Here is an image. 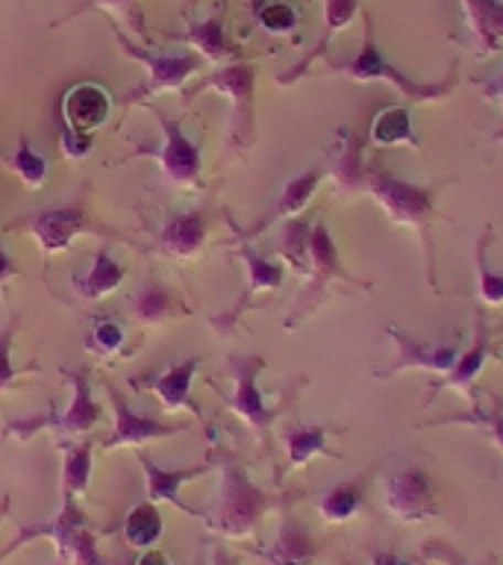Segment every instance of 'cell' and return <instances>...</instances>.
Wrapping results in <instances>:
<instances>
[{
  "label": "cell",
  "mask_w": 503,
  "mask_h": 565,
  "mask_svg": "<svg viewBox=\"0 0 503 565\" xmlns=\"http://www.w3.org/2000/svg\"><path fill=\"white\" fill-rule=\"evenodd\" d=\"M271 507V498L250 483V477L238 466L224 468L218 503L212 512V527L224 536H247L263 519V512Z\"/></svg>",
  "instance_id": "1"
},
{
  "label": "cell",
  "mask_w": 503,
  "mask_h": 565,
  "mask_svg": "<svg viewBox=\"0 0 503 565\" xmlns=\"http://www.w3.org/2000/svg\"><path fill=\"white\" fill-rule=\"evenodd\" d=\"M344 74H351L353 79H392L406 97L413 100H432V97H441L450 92V83H453V74H457V65L450 68L448 79H441L436 86H424V83H413V79L400 74L395 65H388L383 56H379L377 44H374V33H371V24L365 26V44H362V53L353 62L342 65Z\"/></svg>",
  "instance_id": "2"
},
{
  "label": "cell",
  "mask_w": 503,
  "mask_h": 565,
  "mask_svg": "<svg viewBox=\"0 0 503 565\" xmlns=\"http://www.w3.org/2000/svg\"><path fill=\"white\" fill-rule=\"evenodd\" d=\"M432 494H436V486H432L427 471L404 468V471H395L386 480L383 501H386V510L400 521H424L436 510Z\"/></svg>",
  "instance_id": "3"
},
{
  "label": "cell",
  "mask_w": 503,
  "mask_h": 565,
  "mask_svg": "<svg viewBox=\"0 0 503 565\" xmlns=\"http://www.w3.org/2000/svg\"><path fill=\"white\" fill-rule=\"evenodd\" d=\"M368 189L374 192L383 206L392 212L395 221H406V224H421L432 212V189L430 185H413L397 180L392 174H379L371 171Z\"/></svg>",
  "instance_id": "4"
},
{
  "label": "cell",
  "mask_w": 503,
  "mask_h": 565,
  "mask_svg": "<svg viewBox=\"0 0 503 565\" xmlns=\"http://www.w3.org/2000/svg\"><path fill=\"white\" fill-rule=\"evenodd\" d=\"M159 127L165 130V145L159 150H145L162 162L165 174L176 183H194L201 174V148L183 132L180 121H171L165 115H157Z\"/></svg>",
  "instance_id": "5"
},
{
  "label": "cell",
  "mask_w": 503,
  "mask_h": 565,
  "mask_svg": "<svg viewBox=\"0 0 503 565\" xmlns=\"http://www.w3.org/2000/svg\"><path fill=\"white\" fill-rule=\"evenodd\" d=\"M254 83H256L254 65H250V62H238V65L221 68L218 74H212L210 79H203L192 95H197V92H203V88H221V92H227V95L233 97V104H236L238 139H247L250 124H254Z\"/></svg>",
  "instance_id": "6"
},
{
  "label": "cell",
  "mask_w": 503,
  "mask_h": 565,
  "mask_svg": "<svg viewBox=\"0 0 503 565\" xmlns=\"http://www.w3.org/2000/svg\"><path fill=\"white\" fill-rule=\"evenodd\" d=\"M118 39H121L124 51L130 53V56H136V60H141L150 68V79L127 97V104L139 100V97H150L153 92H162V88H176L189 74L197 71V56H153V53L139 51L136 44L127 42L124 33H118Z\"/></svg>",
  "instance_id": "7"
},
{
  "label": "cell",
  "mask_w": 503,
  "mask_h": 565,
  "mask_svg": "<svg viewBox=\"0 0 503 565\" xmlns=\"http://www.w3.org/2000/svg\"><path fill=\"white\" fill-rule=\"evenodd\" d=\"M113 395V409H115V430L113 436L106 439V448H121V445H145L150 439H159V436H168V433H176L180 427L174 424H162L157 418H148V415L132 413L127 401H124L118 392H109Z\"/></svg>",
  "instance_id": "8"
},
{
  "label": "cell",
  "mask_w": 503,
  "mask_h": 565,
  "mask_svg": "<svg viewBox=\"0 0 503 565\" xmlns=\"http://www.w3.org/2000/svg\"><path fill=\"white\" fill-rule=\"evenodd\" d=\"M229 369L236 371L238 388L233 395V406L242 418L254 424V427H268L274 418V413H268L263 404V395L256 392V371L265 369L263 356H233L229 360Z\"/></svg>",
  "instance_id": "9"
},
{
  "label": "cell",
  "mask_w": 503,
  "mask_h": 565,
  "mask_svg": "<svg viewBox=\"0 0 503 565\" xmlns=\"http://www.w3.org/2000/svg\"><path fill=\"white\" fill-rule=\"evenodd\" d=\"M62 118L71 130L95 132L100 124L109 118V97L100 86L83 83V86L71 88L62 104Z\"/></svg>",
  "instance_id": "10"
},
{
  "label": "cell",
  "mask_w": 503,
  "mask_h": 565,
  "mask_svg": "<svg viewBox=\"0 0 503 565\" xmlns=\"http://www.w3.org/2000/svg\"><path fill=\"white\" fill-rule=\"evenodd\" d=\"M201 365V356H192V360L185 362H176L165 374H157V377H148V380H130L136 388H150V392H157L162 401H165L168 409H180V406H189L192 413L201 415V409L192 404V380H194V371Z\"/></svg>",
  "instance_id": "11"
},
{
  "label": "cell",
  "mask_w": 503,
  "mask_h": 565,
  "mask_svg": "<svg viewBox=\"0 0 503 565\" xmlns=\"http://www.w3.org/2000/svg\"><path fill=\"white\" fill-rule=\"evenodd\" d=\"M203 238H206V218L201 212H183L162 227L159 247L171 256H192L201 250Z\"/></svg>",
  "instance_id": "12"
},
{
  "label": "cell",
  "mask_w": 503,
  "mask_h": 565,
  "mask_svg": "<svg viewBox=\"0 0 503 565\" xmlns=\"http://www.w3.org/2000/svg\"><path fill=\"white\" fill-rule=\"evenodd\" d=\"M33 236L42 242L44 250H62L71 245V238L77 236L83 227V212L79 210H44L33 221Z\"/></svg>",
  "instance_id": "13"
},
{
  "label": "cell",
  "mask_w": 503,
  "mask_h": 565,
  "mask_svg": "<svg viewBox=\"0 0 503 565\" xmlns=\"http://www.w3.org/2000/svg\"><path fill=\"white\" fill-rule=\"evenodd\" d=\"M265 559L274 565H309L315 559V542L300 521L286 519L271 551H265Z\"/></svg>",
  "instance_id": "14"
},
{
  "label": "cell",
  "mask_w": 503,
  "mask_h": 565,
  "mask_svg": "<svg viewBox=\"0 0 503 565\" xmlns=\"http://www.w3.org/2000/svg\"><path fill=\"white\" fill-rule=\"evenodd\" d=\"M388 333L395 335L397 344H400V362L388 369V374L406 369V365H421V369H436V371H448L453 362H457V348L450 344H441V348H432V344H418L413 339H406L397 327H388Z\"/></svg>",
  "instance_id": "15"
},
{
  "label": "cell",
  "mask_w": 503,
  "mask_h": 565,
  "mask_svg": "<svg viewBox=\"0 0 503 565\" xmlns=\"http://www.w3.org/2000/svg\"><path fill=\"white\" fill-rule=\"evenodd\" d=\"M141 466H145V475H148V494L150 501H168L174 503L176 510H185L192 512V507H185L183 501H180V483H185V480H192V477H197L206 466H197V468H176V471H165V468L153 466L148 457H141Z\"/></svg>",
  "instance_id": "16"
},
{
  "label": "cell",
  "mask_w": 503,
  "mask_h": 565,
  "mask_svg": "<svg viewBox=\"0 0 503 565\" xmlns=\"http://www.w3.org/2000/svg\"><path fill=\"white\" fill-rule=\"evenodd\" d=\"M74 401H71L68 413L56 418V427L62 433H83L92 430L97 422H100V406L95 404V397H92V386H88V380L83 374H74Z\"/></svg>",
  "instance_id": "17"
},
{
  "label": "cell",
  "mask_w": 503,
  "mask_h": 565,
  "mask_svg": "<svg viewBox=\"0 0 503 565\" xmlns=\"http://www.w3.org/2000/svg\"><path fill=\"white\" fill-rule=\"evenodd\" d=\"M468 21L485 51H494L503 35V3L501 0H465Z\"/></svg>",
  "instance_id": "18"
},
{
  "label": "cell",
  "mask_w": 503,
  "mask_h": 565,
  "mask_svg": "<svg viewBox=\"0 0 503 565\" xmlns=\"http://www.w3.org/2000/svg\"><path fill=\"white\" fill-rule=\"evenodd\" d=\"M124 265H118L109 256V250H97L95 265H92V271L86 277H79L77 289L86 295V298H104L109 291H115L124 282Z\"/></svg>",
  "instance_id": "19"
},
{
  "label": "cell",
  "mask_w": 503,
  "mask_h": 565,
  "mask_svg": "<svg viewBox=\"0 0 503 565\" xmlns=\"http://www.w3.org/2000/svg\"><path fill=\"white\" fill-rule=\"evenodd\" d=\"M356 7H360V0H327V30H324V35H321V42L315 44V51L303 56V62H298V65L291 68V74H282L280 83H291V79H298L300 74L307 71L309 62L315 60L318 53H324L327 47H330V39H333L335 30H342V26L347 24L353 15H356Z\"/></svg>",
  "instance_id": "20"
},
{
  "label": "cell",
  "mask_w": 503,
  "mask_h": 565,
  "mask_svg": "<svg viewBox=\"0 0 503 565\" xmlns=\"http://www.w3.org/2000/svg\"><path fill=\"white\" fill-rule=\"evenodd\" d=\"M162 515L153 503H139L136 510H130L127 521H124V539L132 547H150L157 545V539L162 536Z\"/></svg>",
  "instance_id": "21"
},
{
  "label": "cell",
  "mask_w": 503,
  "mask_h": 565,
  "mask_svg": "<svg viewBox=\"0 0 503 565\" xmlns=\"http://www.w3.org/2000/svg\"><path fill=\"white\" fill-rule=\"evenodd\" d=\"M371 139L377 141V145H397V141H413V145H418L413 132V121H409V113L400 109V106L383 109L374 118V124H371Z\"/></svg>",
  "instance_id": "22"
},
{
  "label": "cell",
  "mask_w": 503,
  "mask_h": 565,
  "mask_svg": "<svg viewBox=\"0 0 503 565\" xmlns=\"http://www.w3.org/2000/svg\"><path fill=\"white\" fill-rule=\"evenodd\" d=\"M362 503V492L356 489L353 483H342V486H333L330 492L321 498V515H324L327 521H347L356 515V510H360Z\"/></svg>",
  "instance_id": "23"
},
{
  "label": "cell",
  "mask_w": 503,
  "mask_h": 565,
  "mask_svg": "<svg viewBox=\"0 0 503 565\" xmlns=\"http://www.w3.org/2000/svg\"><path fill=\"white\" fill-rule=\"evenodd\" d=\"M62 471H65V492L68 494H86L88 480H92V445H79V448L68 450L65 454V462H62Z\"/></svg>",
  "instance_id": "24"
},
{
  "label": "cell",
  "mask_w": 503,
  "mask_h": 565,
  "mask_svg": "<svg viewBox=\"0 0 503 565\" xmlns=\"http://www.w3.org/2000/svg\"><path fill=\"white\" fill-rule=\"evenodd\" d=\"M183 39L192 42L194 47H201V53H206L210 60H221V56L229 53L227 42H224V21L221 18H210L203 24H194Z\"/></svg>",
  "instance_id": "25"
},
{
  "label": "cell",
  "mask_w": 503,
  "mask_h": 565,
  "mask_svg": "<svg viewBox=\"0 0 503 565\" xmlns=\"http://www.w3.org/2000/svg\"><path fill=\"white\" fill-rule=\"evenodd\" d=\"M321 183V171H307V174L295 177L286 189H282V198L280 203H277V212L280 215H295V212H300L303 206L309 203V198L315 194V185Z\"/></svg>",
  "instance_id": "26"
},
{
  "label": "cell",
  "mask_w": 503,
  "mask_h": 565,
  "mask_svg": "<svg viewBox=\"0 0 503 565\" xmlns=\"http://www.w3.org/2000/svg\"><path fill=\"white\" fill-rule=\"evenodd\" d=\"M132 303H136V307H132L136 309V316H139L141 321H148V324L150 321H162V318L171 312V307H174L171 295H168L162 286H157V282H148V286L136 295Z\"/></svg>",
  "instance_id": "27"
},
{
  "label": "cell",
  "mask_w": 503,
  "mask_h": 565,
  "mask_svg": "<svg viewBox=\"0 0 503 565\" xmlns=\"http://www.w3.org/2000/svg\"><path fill=\"white\" fill-rule=\"evenodd\" d=\"M12 168H15V174L21 177L26 183V189H39V185L47 180V162L44 157H39L33 148H30V141L21 136V145H18V153L12 159Z\"/></svg>",
  "instance_id": "28"
},
{
  "label": "cell",
  "mask_w": 503,
  "mask_h": 565,
  "mask_svg": "<svg viewBox=\"0 0 503 565\" xmlns=\"http://www.w3.org/2000/svg\"><path fill=\"white\" fill-rule=\"evenodd\" d=\"M286 441H289L291 466H300L315 450H324V427H300V430H291Z\"/></svg>",
  "instance_id": "29"
},
{
  "label": "cell",
  "mask_w": 503,
  "mask_h": 565,
  "mask_svg": "<svg viewBox=\"0 0 503 565\" xmlns=\"http://www.w3.org/2000/svg\"><path fill=\"white\" fill-rule=\"evenodd\" d=\"M309 254H312V263L321 274H339V254H335V245L330 233H327L324 224H318L312 233H309Z\"/></svg>",
  "instance_id": "30"
},
{
  "label": "cell",
  "mask_w": 503,
  "mask_h": 565,
  "mask_svg": "<svg viewBox=\"0 0 503 565\" xmlns=\"http://www.w3.org/2000/svg\"><path fill=\"white\" fill-rule=\"evenodd\" d=\"M485 353H489V330H485V324H480V335H477L474 348L465 353V360L459 362L450 383H453V386H468V383L474 380L477 371H480V365H483Z\"/></svg>",
  "instance_id": "31"
},
{
  "label": "cell",
  "mask_w": 503,
  "mask_h": 565,
  "mask_svg": "<svg viewBox=\"0 0 503 565\" xmlns=\"http://www.w3.org/2000/svg\"><path fill=\"white\" fill-rule=\"evenodd\" d=\"M485 245H489V233H485L483 245L477 250V268H480V298L489 303V307H497L503 303V274H494L489 265H485Z\"/></svg>",
  "instance_id": "32"
},
{
  "label": "cell",
  "mask_w": 503,
  "mask_h": 565,
  "mask_svg": "<svg viewBox=\"0 0 503 565\" xmlns=\"http://www.w3.org/2000/svg\"><path fill=\"white\" fill-rule=\"evenodd\" d=\"M245 263L250 268V291H259V289H277L282 280V271L280 265L274 263H265L259 259L256 254H250L245 247Z\"/></svg>",
  "instance_id": "33"
},
{
  "label": "cell",
  "mask_w": 503,
  "mask_h": 565,
  "mask_svg": "<svg viewBox=\"0 0 503 565\" xmlns=\"http://www.w3.org/2000/svg\"><path fill=\"white\" fill-rule=\"evenodd\" d=\"M259 24L271 33H289L298 24V12L286 3H268V7L259 9Z\"/></svg>",
  "instance_id": "34"
},
{
  "label": "cell",
  "mask_w": 503,
  "mask_h": 565,
  "mask_svg": "<svg viewBox=\"0 0 503 565\" xmlns=\"http://www.w3.org/2000/svg\"><path fill=\"white\" fill-rule=\"evenodd\" d=\"M18 324H21V318H12V321L0 330V388H7L9 383L15 380V369H12V360H9V348H12Z\"/></svg>",
  "instance_id": "35"
},
{
  "label": "cell",
  "mask_w": 503,
  "mask_h": 565,
  "mask_svg": "<svg viewBox=\"0 0 503 565\" xmlns=\"http://www.w3.org/2000/svg\"><path fill=\"white\" fill-rule=\"evenodd\" d=\"M339 180H342L344 189H353V185L362 180L360 145H356V141H353V145H347L342 157H339Z\"/></svg>",
  "instance_id": "36"
},
{
  "label": "cell",
  "mask_w": 503,
  "mask_h": 565,
  "mask_svg": "<svg viewBox=\"0 0 503 565\" xmlns=\"http://www.w3.org/2000/svg\"><path fill=\"white\" fill-rule=\"evenodd\" d=\"M124 344V330L115 321H100L95 327V348L104 353H115Z\"/></svg>",
  "instance_id": "37"
},
{
  "label": "cell",
  "mask_w": 503,
  "mask_h": 565,
  "mask_svg": "<svg viewBox=\"0 0 503 565\" xmlns=\"http://www.w3.org/2000/svg\"><path fill=\"white\" fill-rule=\"evenodd\" d=\"M92 132H79V130H71V127H65L62 130V150L68 153L71 159H83L92 150Z\"/></svg>",
  "instance_id": "38"
},
{
  "label": "cell",
  "mask_w": 503,
  "mask_h": 565,
  "mask_svg": "<svg viewBox=\"0 0 503 565\" xmlns=\"http://www.w3.org/2000/svg\"><path fill=\"white\" fill-rule=\"evenodd\" d=\"M21 274V268H18L12 259L7 256V250H3V245H0V286L7 280H12V277H18Z\"/></svg>",
  "instance_id": "39"
},
{
  "label": "cell",
  "mask_w": 503,
  "mask_h": 565,
  "mask_svg": "<svg viewBox=\"0 0 503 565\" xmlns=\"http://www.w3.org/2000/svg\"><path fill=\"white\" fill-rule=\"evenodd\" d=\"M371 565H413V563H409V559H404V556L392 554V551H379V554H374Z\"/></svg>",
  "instance_id": "40"
},
{
  "label": "cell",
  "mask_w": 503,
  "mask_h": 565,
  "mask_svg": "<svg viewBox=\"0 0 503 565\" xmlns=\"http://www.w3.org/2000/svg\"><path fill=\"white\" fill-rule=\"evenodd\" d=\"M136 565H171V559H168V554H162V551H145V554L136 559Z\"/></svg>",
  "instance_id": "41"
},
{
  "label": "cell",
  "mask_w": 503,
  "mask_h": 565,
  "mask_svg": "<svg viewBox=\"0 0 503 565\" xmlns=\"http://www.w3.org/2000/svg\"><path fill=\"white\" fill-rule=\"evenodd\" d=\"M212 565H238V559L233 554H227L224 547H218V551L212 554Z\"/></svg>",
  "instance_id": "42"
},
{
  "label": "cell",
  "mask_w": 503,
  "mask_h": 565,
  "mask_svg": "<svg viewBox=\"0 0 503 565\" xmlns=\"http://www.w3.org/2000/svg\"><path fill=\"white\" fill-rule=\"evenodd\" d=\"M127 3H130V0H92V7L118 9V12H121V9H127Z\"/></svg>",
  "instance_id": "43"
},
{
  "label": "cell",
  "mask_w": 503,
  "mask_h": 565,
  "mask_svg": "<svg viewBox=\"0 0 503 565\" xmlns=\"http://www.w3.org/2000/svg\"><path fill=\"white\" fill-rule=\"evenodd\" d=\"M492 433H494V439H497V445L503 448V422L501 418H492Z\"/></svg>",
  "instance_id": "44"
},
{
  "label": "cell",
  "mask_w": 503,
  "mask_h": 565,
  "mask_svg": "<svg viewBox=\"0 0 503 565\" xmlns=\"http://www.w3.org/2000/svg\"><path fill=\"white\" fill-rule=\"evenodd\" d=\"M7 510H9V501H3V507H0V515H3Z\"/></svg>",
  "instance_id": "45"
}]
</instances>
